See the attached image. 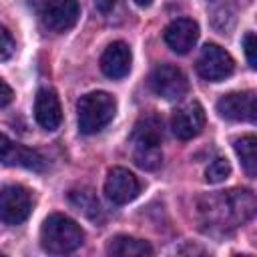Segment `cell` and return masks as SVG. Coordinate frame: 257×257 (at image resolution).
<instances>
[{"label": "cell", "mask_w": 257, "mask_h": 257, "mask_svg": "<svg viewBox=\"0 0 257 257\" xmlns=\"http://www.w3.org/2000/svg\"><path fill=\"white\" fill-rule=\"evenodd\" d=\"M233 70H235V62L225 48L211 42L201 48V54L197 58V72L201 78L209 82H219L231 76Z\"/></svg>", "instance_id": "cell-5"}, {"label": "cell", "mask_w": 257, "mask_h": 257, "mask_svg": "<svg viewBox=\"0 0 257 257\" xmlns=\"http://www.w3.org/2000/svg\"><path fill=\"white\" fill-rule=\"evenodd\" d=\"M243 48H245L249 66H251V68H257V58H255V34H253V32H247V34H245V38H243Z\"/></svg>", "instance_id": "cell-21"}, {"label": "cell", "mask_w": 257, "mask_h": 257, "mask_svg": "<svg viewBox=\"0 0 257 257\" xmlns=\"http://www.w3.org/2000/svg\"><path fill=\"white\" fill-rule=\"evenodd\" d=\"M133 159L145 171H155L163 163V120L157 114H147L139 118L131 135Z\"/></svg>", "instance_id": "cell-2"}, {"label": "cell", "mask_w": 257, "mask_h": 257, "mask_svg": "<svg viewBox=\"0 0 257 257\" xmlns=\"http://www.w3.org/2000/svg\"><path fill=\"white\" fill-rule=\"evenodd\" d=\"M12 54H14V38L0 24V60H8Z\"/></svg>", "instance_id": "cell-20"}, {"label": "cell", "mask_w": 257, "mask_h": 257, "mask_svg": "<svg viewBox=\"0 0 257 257\" xmlns=\"http://www.w3.org/2000/svg\"><path fill=\"white\" fill-rule=\"evenodd\" d=\"M217 112L227 120H249L255 122L257 106H255V92H229L217 100Z\"/></svg>", "instance_id": "cell-11"}, {"label": "cell", "mask_w": 257, "mask_h": 257, "mask_svg": "<svg viewBox=\"0 0 257 257\" xmlns=\"http://www.w3.org/2000/svg\"><path fill=\"white\" fill-rule=\"evenodd\" d=\"M203 126H205V110L197 100L179 106L171 116L173 135L181 141H189L197 137L203 131Z\"/></svg>", "instance_id": "cell-12"}, {"label": "cell", "mask_w": 257, "mask_h": 257, "mask_svg": "<svg viewBox=\"0 0 257 257\" xmlns=\"http://www.w3.org/2000/svg\"><path fill=\"white\" fill-rule=\"evenodd\" d=\"M133 62V54L126 42L116 40L108 44L100 56V68L108 78H122L128 74Z\"/></svg>", "instance_id": "cell-15"}, {"label": "cell", "mask_w": 257, "mask_h": 257, "mask_svg": "<svg viewBox=\"0 0 257 257\" xmlns=\"http://www.w3.org/2000/svg\"><path fill=\"white\" fill-rule=\"evenodd\" d=\"M229 175H231V165H229V161L223 159V157L211 161L209 167L205 169V179H207V183H213V185L223 183Z\"/></svg>", "instance_id": "cell-19"}, {"label": "cell", "mask_w": 257, "mask_h": 257, "mask_svg": "<svg viewBox=\"0 0 257 257\" xmlns=\"http://www.w3.org/2000/svg\"><path fill=\"white\" fill-rule=\"evenodd\" d=\"M151 88L155 94L167 100H179L189 90V80L185 72L173 64H161L151 74Z\"/></svg>", "instance_id": "cell-6"}, {"label": "cell", "mask_w": 257, "mask_h": 257, "mask_svg": "<svg viewBox=\"0 0 257 257\" xmlns=\"http://www.w3.org/2000/svg\"><path fill=\"white\" fill-rule=\"evenodd\" d=\"M106 253L116 255V257H145V255H153V247L143 239H135L128 235H116L108 241Z\"/></svg>", "instance_id": "cell-16"}, {"label": "cell", "mask_w": 257, "mask_h": 257, "mask_svg": "<svg viewBox=\"0 0 257 257\" xmlns=\"http://www.w3.org/2000/svg\"><path fill=\"white\" fill-rule=\"evenodd\" d=\"M235 153L241 159V165L249 177L257 175V139L253 135L241 137L235 141Z\"/></svg>", "instance_id": "cell-17"}, {"label": "cell", "mask_w": 257, "mask_h": 257, "mask_svg": "<svg viewBox=\"0 0 257 257\" xmlns=\"http://www.w3.org/2000/svg\"><path fill=\"white\" fill-rule=\"evenodd\" d=\"M94 6H96L102 14H108V12L112 10V6H114V0H94Z\"/></svg>", "instance_id": "cell-23"}, {"label": "cell", "mask_w": 257, "mask_h": 257, "mask_svg": "<svg viewBox=\"0 0 257 257\" xmlns=\"http://www.w3.org/2000/svg\"><path fill=\"white\" fill-rule=\"evenodd\" d=\"M78 14V0H46L42 8V24L52 32H66L76 24Z\"/></svg>", "instance_id": "cell-10"}, {"label": "cell", "mask_w": 257, "mask_h": 257, "mask_svg": "<svg viewBox=\"0 0 257 257\" xmlns=\"http://www.w3.org/2000/svg\"><path fill=\"white\" fill-rule=\"evenodd\" d=\"M139 191H141V183L128 169L114 167L108 171L104 181V193L108 201H112L114 205H126L139 195Z\"/></svg>", "instance_id": "cell-9"}, {"label": "cell", "mask_w": 257, "mask_h": 257, "mask_svg": "<svg viewBox=\"0 0 257 257\" xmlns=\"http://www.w3.org/2000/svg\"><path fill=\"white\" fill-rule=\"evenodd\" d=\"M199 213L211 229H235L255 213V195L247 189H231L207 195L199 201Z\"/></svg>", "instance_id": "cell-1"}, {"label": "cell", "mask_w": 257, "mask_h": 257, "mask_svg": "<svg viewBox=\"0 0 257 257\" xmlns=\"http://www.w3.org/2000/svg\"><path fill=\"white\" fill-rule=\"evenodd\" d=\"M137 6H141V8H147V6H151L153 4V0H133Z\"/></svg>", "instance_id": "cell-24"}, {"label": "cell", "mask_w": 257, "mask_h": 257, "mask_svg": "<svg viewBox=\"0 0 257 257\" xmlns=\"http://www.w3.org/2000/svg\"><path fill=\"white\" fill-rule=\"evenodd\" d=\"M70 199V205L80 211L82 215H86L88 219H96L100 215V205H98V199L94 197V193L90 189H76V191H70L68 195Z\"/></svg>", "instance_id": "cell-18"}, {"label": "cell", "mask_w": 257, "mask_h": 257, "mask_svg": "<svg viewBox=\"0 0 257 257\" xmlns=\"http://www.w3.org/2000/svg\"><path fill=\"white\" fill-rule=\"evenodd\" d=\"M78 112V128L84 135H94L102 131L116 114V100L112 94L104 90H94L76 102Z\"/></svg>", "instance_id": "cell-4"}, {"label": "cell", "mask_w": 257, "mask_h": 257, "mask_svg": "<svg viewBox=\"0 0 257 257\" xmlns=\"http://www.w3.org/2000/svg\"><path fill=\"white\" fill-rule=\"evenodd\" d=\"M32 209L30 193L20 185H8L0 191V221L6 225H20L28 219Z\"/></svg>", "instance_id": "cell-7"}, {"label": "cell", "mask_w": 257, "mask_h": 257, "mask_svg": "<svg viewBox=\"0 0 257 257\" xmlns=\"http://www.w3.org/2000/svg\"><path fill=\"white\" fill-rule=\"evenodd\" d=\"M0 161L8 167H22L36 173L46 169V161L38 151H32L28 147L10 141L4 133H0Z\"/></svg>", "instance_id": "cell-8"}, {"label": "cell", "mask_w": 257, "mask_h": 257, "mask_svg": "<svg viewBox=\"0 0 257 257\" xmlns=\"http://www.w3.org/2000/svg\"><path fill=\"white\" fill-rule=\"evenodd\" d=\"M12 98H14V92H12L10 84L0 78V108H2V106H8V104L12 102Z\"/></svg>", "instance_id": "cell-22"}, {"label": "cell", "mask_w": 257, "mask_h": 257, "mask_svg": "<svg viewBox=\"0 0 257 257\" xmlns=\"http://www.w3.org/2000/svg\"><path fill=\"white\" fill-rule=\"evenodd\" d=\"M84 233L76 221L66 215L54 213L44 219L40 227V245L50 255H66L82 245Z\"/></svg>", "instance_id": "cell-3"}, {"label": "cell", "mask_w": 257, "mask_h": 257, "mask_svg": "<svg viewBox=\"0 0 257 257\" xmlns=\"http://www.w3.org/2000/svg\"><path fill=\"white\" fill-rule=\"evenodd\" d=\"M36 122L46 131H56L62 122V108L56 92L52 88H40L34 98Z\"/></svg>", "instance_id": "cell-14"}, {"label": "cell", "mask_w": 257, "mask_h": 257, "mask_svg": "<svg viewBox=\"0 0 257 257\" xmlns=\"http://www.w3.org/2000/svg\"><path fill=\"white\" fill-rule=\"evenodd\" d=\"M199 38V24L191 18H177L165 28V42L177 54H187Z\"/></svg>", "instance_id": "cell-13"}]
</instances>
